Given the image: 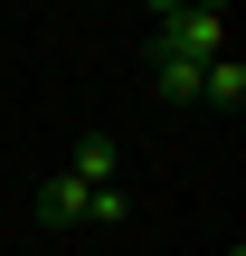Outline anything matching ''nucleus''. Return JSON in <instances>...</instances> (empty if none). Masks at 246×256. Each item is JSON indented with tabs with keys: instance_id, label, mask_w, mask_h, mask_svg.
I'll list each match as a JSON object with an SVG mask.
<instances>
[{
	"instance_id": "obj_7",
	"label": "nucleus",
	"mask_w": 246,
	"mask_h": 256,
	"mask_svg": "<svg viewBox=\"0 0 246 256\" xmlns=\"http://www.w3.org/2000/svg\"><path fill=\"white\" fill-rule=\"evenodd\" d=\"M180 10H228V0H180Z\"/></svg>"
},
{
	"instance_id": "obj_3",
	"label": "nucleus",
	"mask_w": 246,
	"mask_h": 256,
	"mask_svg": "<svg viewBox=\"0 0 246 256\" xmlns=\"http://www.w3.org/2000/svg\"><path fill=\"white\" fill-rule=\"evenodd\" d=\"M199 104H218V114H237V104H246V57H237V48L199 66Z\"/></svg>"
},
{
	"instance_id": "obj_1",
	"label": "nucleus",
	"mask_w": 246,
	"mask_h": 256,
	"mask_svg": "<svg viewBox=\"0 0 246 256\" xmlns=\"http://www.w3.org/2000/svg\"><path fill=\"white\" fill-rule=\"evenodd\" d=\"M152 57H190V66L228 57V10H171V19H152Z\"/></svg>"
},
{
	"instance_id": "obj_6",
	"label": "nucleus",
	"mask_w": 246,
	"mask_h": 256,
	"mask_svg": "<svg viewBox=\"0 0 246 256\" xmlns=\"http://www.w3.org/2000/svg\"><path fill=\"white\" fill-rule=\"evenodd\" d=\"M114 218H133V190H123V180H104V190H95V228H114Z\"/></svg>"
},
{
	"instance_id": "obj_4",
	"label": "nucleus",
	"mask_w": 246,
	"mask_h": 256,
	"mask_svg": "<svg viewBox=\"0 0 246 256\" xmlns=\"http://www.w3.org/2000/svg\"><path fill=\"white\" fill-rule=\"evenodd\" d=\"M66 171H76V180H123V142H114V133H85Z\"/></svg>"
},
{
	"instance_id": "obj_2",
	"label": "nucleus",
	"mask_w": 246,
	"mask_h": 256,
	"mask_svg": "<svg viewBox=\"0 0 246 256\" xmlns=\"http://www.w3.org/2000/svg\"><path fill=\"white\" fill-rule=\"evenodd\" d=\"M95 190H104V180H76V171H57V180L38 190V218H47V228H95Z\"/></svg>"
},
{
	"instance_id": "obj_5",
	"label": "nucleus",
	"mask_w": 246,
	"mask_h": 256,
	"mask_svg": "<svg viewBox=\"0 0 246 256\" xmlns=\"http://www.w3.org/2000/svg\"><path fill=\"white\" fill-rule=\"evenodd\" d=\"M152 95L161 104H199V66L190 57H152Z\"/></svg>"
}]
</instances>
